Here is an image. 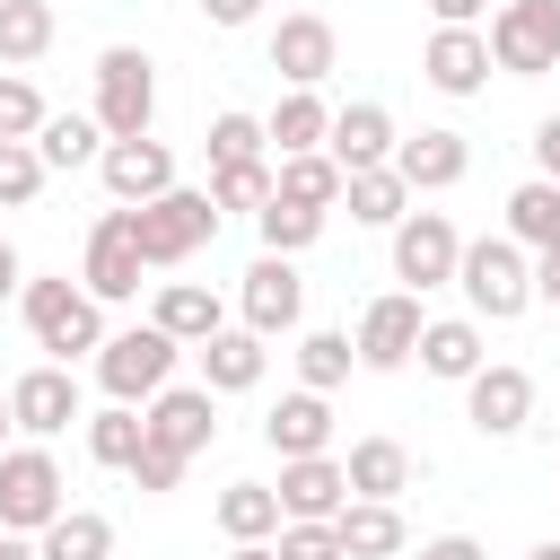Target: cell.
<instances>
[{
  "label": "cell",
  "mask_w": 560,
  "mask_h": 560,
  "mask_svg": "<svg viewBox=\"0 0 560 560\" xmlns=\"http://www.w3.org/2000/svg\"><path fill=\"white\" fill-rule=\"evenodd\" d=\"M420 368H429L438 385H472V376L490 368L481 324H472V315H429V332H420Z\"/></svg>",
  "instance_id": "24"
},
{
  "label": "cell",
  "mask_w": 560,
  "mask_h": 560,
  "mask_svg": "<svg viewBox=\"0 0 560 560\" xmlns=\"http://www.w3.org/2000/svg\"><path fill=\"white\" fill-rule=\"evenodd\" d=\"M201 149H210V166H254V158H271V131H262V114L228 105V114H210Z\"/></svg>",
  "instance_id": "36"
},
{
  "label": "cell",
  "mask_w": 560,
  "mask_h": 560,
  "mask_svg": "<svg viewBox=\"0 0 560 560\" xmlns=\"http://www.w3.org/2000/svg\"><path fill=\"white\" fill-rule=\"evenodd\" d=\"M262 131H271V158H306V149L332 140V105H324L315 88H289V96L262 114Z\"/></svg>",
  "instance_id": "27"
},
{
  "label": "cell",
  "mask_w": 560,
  "mask_h": 560,
  "mask_svg": "<svg viewBox=\"0 0 560 560\" xmlns=\"http://www.w3.org/2000/svg\"><path fill=\"white\" fill-rule=\"evenodd\" d=\"M455 262H464V228H455L446 210H411V219L394 228V280H402L411 298L455 289Z\"/></svg>",
  "instance_id": "8"
},
{
  "label": "cell",
  "mask_w": 560,
  "mask_h": 560,
  "mask_svg": "<svg viewBox=\"0 0 560 560\" xmlns=\"http://www.w3.org/2000/svg\"><path fill=\"white\" fill-rule=\"evenodd\" d=\"M271 551H280V560H341V534H332V525H280Z\"/></svg>",
  "instance_id": "43"
},
{
  "label": "cell",
  "mask_w": 560,
  "mask_h": 560,
  "mask_svg": "<svg viewBox=\"0 0 560 560\" xmlns=\"http://www.w3.org/2000/svg\"><path fill=\"white\" fill-rule=\"evenodd\" d=\"M201 18H210L219 35H236V26H254V18H262V0H201Z\"/></svg>",
  "instance_id": "45"
},
{
  "label": "cell",
  "mask_w": 560,
  "mask_h": 560,
  "mask_svg": "<svg viewBox=\"0 0 560 560\" xmlns=\"http://www.w3.org/2000/svg\"><path fill=\"white\" fill-rule=\"evenodd\" d=\"M184 464H192V455H175V446H158V438H149V446L131 455V490H149V499H158V490H175V481H184Z\"/></svg>",
  "instance_id": "42"
},
{
  "label": "cell",
  "mask_w": 560,
  "mask_h": 560,
  "mask_svg": "<svg viewBox=\"0 0 560 560\" xmlns=\"http://www.w3.org/2000/svg\"><path fill=\"white\" fill-rule=\"evenodd\" d=\"M420 560H490V551H481L472 534H429V542H420Z\"/></svg>",
  "instance_id": "46"
},
{
  "label": "cell",
  "mask_w": 560,
  "mask_h": 560,
  "mask_svg": "<svg viewBox=\"0 0 560 560\" xmlns=\"http://www.w3.org/2000/svg\"><path fill=\"white\" fill-rule=\"evenodd\" d=\"M18 289H26V254H18V245H9V236H0V306H9V298H18Z\"/></svg>",
  "instance_id": "49"
},
{
  "label": "cell",
  "mask_w": 560,
  "mask_h": 560,
  "mask_svg": "<svg viewBox=\"0 0 560 560\" xmlns=\"http://www.w3.org/2000/svg\"><path fill=\"white\" fill-rule=\"evenodd\" d=\"M508 236L525 245V254H560V184H516L508 192Z\"/></svg>",
  "instance_id": "31"
},
{
  "label": "cell",
  "mask_w": 560,
  "mask_h": 560,
  "mask_svg": "<svg viewBox=\"0 0 560 560\" xmlns=\"http://www.w3.org/2000/svg\"><path fill=\"white\" fill-rule=\"evenodd\" d=\"M52 52V0H0V70H26Z\"/></svg>",
  "instance_id": "35"
},
{
  "label": "cell",
  "mask_w": 560,
  "mask_h": 560,
  "mask_svg": "<svg viewBox=\"0 0 560 560\" xmlns=\"http://www.w3.org/2000/svg\"><path fill=\"white\" fill-rule=\"evenodd\" d=\"M332 534H341V560H402V508H385V499H350L341 516H332Z\"/></svg>",
  "instance_id": "26"
},
{
  "label": "cell",
  "mask_w": 560,
  "mask_h": 560,
  "mask_svg": "<svg viewBox=\"0 0 560 560\" xmlns=\"http://www.w3.org/2000/svg\"><path fill=\"white\" fill-rule=\"evenodd\" d=\"M9 429H18V420H9V394H0V455H9Z\"/></svg>",
  "instance_id": "53"
},
{
  "label": "cell",
  "mask_w": 560,
  "mask_h": 560,
  "mask_svg": "<svg viewBox=\"0 0 560 560\" xmlns=\"http://www.w3.org/2000/svg\"><path fill=\"white\" fill-rule=\"evenodd\" d=\"M18 315H26L35 350H52V368H79V359H96V350L114 341V332H105V306H96L70 271H26Z\"/></svg>",
  "instance_id": "1"
},
{
  "label": "cell",
  "mask_w": 560,
  "mask_h": 560,
  "mask_svg": "<svg viewBox=\"0 0 560 560\" xmlns=\"http://www.w3.org/2000/svg\"><path fill=\"white\" fill-rule=\"evenodd\" d=\"M262 438H271V455L280 464H298V455H332V394H280L271 402V420H262Z\"/></svg>",
  "instance_id": "20"
},
{
  "label": "cell",
  "mask_w": 560,
  "mask_h": 560,
  "mask_svg": "<svg viewBox=\"0 0 560 560\" xmlns=\"http://www.w3.org/2000/svg\"><path fill=\"white\" fill-rule=\"evenodd\" d=\"M464 166H472V140H464V131H411V140L394 149V175L411 184V201L464 184Z\"/></svg>",
  "instance_id": "21"
},
{
  "label": "cell",
  "mask_w": 560,
  "mask_h": 560,
  "mask_svg": "<svg viewBox=\"0 0 560 560\" xmlns=\"http://www.w3.org/2000/svg\"><path fill=\"white\" fill-rule=\"evenodd\" d=\"M262 61H271L289 88H324V79L341 70V35H332V18H315V9H289V18L271 26Z\"/></svg>",
  "instance_id": "12"
},
{
  "label": "cell",
  "mask_w": 560,
  "mask_h": 560,
  "mask_svg": "<svg viewBox=\"0 0 560 560\" xmlns=\"http://www.w3.org/2000/svg\"><path fill=\"white\" fill-rule=\"evenodd\" d=\"M149 324H158V332H175L184 350H201L210 332H228V306H219V289H201V280H158Z\"/></svg>",
  "instance_id": "22"
},
{
  "label": "cell",
  "mask_w": 560,
  "mask_h": 560,
  "mask_svg": "<svg viewBox=\"0 0 560 560\" xmlns=\"http://www.w3.org/2000/svg\"><path fill=\"white\" fill-rule=\"evenodd\" d=\"M534 175H542V184H560V114H542V122H534Z\"/></svg>",
  "instance_id": "44"
},
{
  "label": "cell",
  "mask_w": 560,
  "mask_h": 560,
  "mask_svg": "<svg viewBox=\"0 0 560 560\" xmlns=\"http://www.w3.org/2000/svg\"><path fill=\"white\" fill-rule=\"evenodd\" d=\"M341 472H350V499H385V508H394V499L411 490V472H420V464H411V446H402V438H359V446L341 455Z\"/></svg>",
  "instance_id": "25"
},
{
  "label": "cell",
  "mask_w": 560,
  "mask_h": 560,
  "mask_svg": "<svg viewBox=\"0 0 560 560\" xmlns=\"http://www.w3.org/2000/svg\"><path fill=\"white\" fill-rule=\"evenodd\" d=\"M236 315H245V332H262V341L298 332V315H306L298 262H289V254H254V262H245V289H236Z\"/></svg>",
  "instance_id": "11"
},
{
  "label": "cell",
  "mask_w": 560,
  "mask_h": 560,
  "mask_svg": "<svg viewBox=\"0 0 560 560\" xmlns=\"http://www.w3.org/2000/svg\"><path fill=\"white\" fill-rule=\"evenodd\" d=\"M96 175H105V192H114V210H140V201H158V192H175V149L149 131V140H105V158H96Z\"/></svg>",
  "instance_id": "15"
},
{
  "label": "cell",
  "mask_w": 560,
  "mask_h": 560,
  "mask_svg": "<svg viewBox=\"0 0 560 560\" xmlns=\"http://www.w3.org/2000/svg\"><path fill=\"white\" fill-rule=\"evenodd\" d=\"M0 560H44V551H35V534H0Z\"/></svg>",
  "instance_id": "50"
},
{
  "label": "cell",
  "mask_w": 560,
  "mask_h": 560,
  "mask_svg": "<svg viewBox=\"0 0 560 560\" xmlns=\"http://www.w3.org/2000/svg\"><path fill=\"white\" fill-rule=\"evenodd\" d=\"M464 420H472L481 438H516V429L534 420V376L508 368V359H490V368L464 385Z\"/></svg>",
  "instance_id": "18"
},
{
  "label": "cell",
  "mask_w": 560,
  "mask_h": 560,
  "mask_svg": "<svg viewBox=\"0 0 560 560\" xmlns=\"http://www.w3.org/2000/svg\"><path fill=\"white\" fill-rule=\"evenodd\" d=\"M52 122V105H44V88L26 79V70H0V140H35Z\"/></svg>",
  "instance_id": "40"
},
{
  "label": "cell",
  "mask_w": 560,
  "mask_h": 560,
  "mask_svg": "<svg viewBox=\"0 0 560 560\" xmlns=\"http://www.w3.org/2000/svg\"><path fill=\"white\" fill-rule=\"evenodd\" d=\"M35 551L44 560H114V516L105 508H70V516H52L35 534Z\"/></svg>",
  "instance_id": "30"
},
{
  "label": "cell",
  "mask_w": 560,
  "mask_h": 560,
  "mask_svg": "<svg viewBox=\"0 0 560 560\" xmlns=\"http://www.w3.org/2000/svg\"><path fill=\"white\" fill-rule=\"evenodd\" d=\"M192 359H201V385H210V394H254L262 368H271V341L245 332V324H228V332H210Z\"/></svg>",
  "instance_id": "23"
},
{
  "label": "cell",
  "mask_w": 560,
  "mask_h": 560,
  "mask_svg": "<svg viewBox=\"0 0 560 560\" xmlns=\"http://www.w3.org/2000/svg\"><path fill=\"white\" fill-rule=\"evenodd\" d=\"M271 192H280V166H271V158H254V166H210V201H219V219H228V210L262 219Z\"/></svg>",
  "instance_id": "38"
},
{
  "label": "cell",
  "mask_w": 560,
  "mask_h": 560,
  "mask_svg": "<svg viewBox=\"0 0 560 560\" xmlns=\"http://www.w3.org/2000/svg\"><path fill=\"white\" fill-rule=\"evenodd\" d=\"M455 289L472 306V324H516L534 306V254L499 228V236H464V262H455Z\"/></svg>",
  "instance_id": "2"
},
{
  "label": "cell",
  "mask_w": 560,
  "mask_h": 560,
  "mask_svg": "<svg viewBox=\"0 0 560 560\" xmlns=\"http://www.w3.org/2000/svg\"><path fill=\"white\" fill-rule=\"evenodd\" d=\"M271 166H280V201H298V210H324V219L341 210V184H350V175H341L324 149H306V158H271Z\"/></svg>",
  "instance_id": "33"
},
{
  "label": "cell",
  "mask_w": 560,
  "mask_h": 560,
  "mask_svg": "<svg viewBox=\"0 0 560 560\" xmlns=\"http://www.w3.org/2000/svg\"><path fill=\"white\" fill-rule=\"evenodd\" d=\"M52 516H70V481L52 464V446H9L0 455V534H44Z\"/></svg>",
  "instance_id": "6"
},
{
  "label": "cell",
  "mask_w": 560,
  "mask_h": 560,
  "mask_svg": "<svg viewBox=\"0 0 560 560\" xmlns=\"http://www.w3.org/2000/svg\"><path fill=\"white\" fill-rule=\"evenodd\" d=\"M481 35H490V61H499L508 79L560 70V0H499Z\"/></svg>",
  "instance_id": "7"
},
{
  "label": "cell",
  "mask_w": 560,
  "mask_h": 560,
  "mask_svg": "<svg viewBox=\"0 0 560 560\" xmlns=\"http://www.w3.org/2000/svg\"><path fill=\"white\" fill-rule=\"evenodd\" d=\"M9 420H18L35 446H44V438H61L70 420H88V402H79V368H52V359H44V368H26V376L9 385Z\"/></svg>",
  "instance_id": "13"
},
{
  "label": "cell",
  "mask_w": 560,
  "mask_h": 560,
  "mask_svg": "<svg viewBox=\"0 0 560 560\" xmlns=\"http://www.w3.org/2000/svg\"><path fill=\"white\" fill-rule=\"evenodd\" d=\"M140 420H149V438H158V446L201 455V446L219 438V394H210V385H166V394H158Z\"/></svg>",
  "instance_id": "19"
},
{
  "label": "cell",
  "mask_w": 560,
  "mask_h": 560,
  "mask_svg": "<svg viewBox=\"0 0 560 560\" xmlns=\"http://www.w3.org/2000/svg\"><path fill=\"white\" fill-rule=\"evenodd\" d=\"M350 368H359V350H350V332H298V385L306 394H332V385H350Z\"/></svg>",
  "instance_id": "37"
},
{
  "label": "cell",
  "mask_w": 560,
  "mask_h": 560,
  "mask_svg": "<svg viewBox=\"0 0 560 560\" xmlns=\"http://www.w3.org/2000/svg\"><path fill=\"white\" fill-rule=\"evenodd\" d=\"M254 236H262V254H289V262H298V254L324 236V210H298V201H280V192H271V201H262V219H254Z\"/></svg>",
  "instance_id": "39"
},
{
  "label": "cell",
  "mask_w": 560,
  "mask_h": 560,
  "mask_svg": "<svg viewBox=\"0 0 560 560\" xmlns=\"http://www.w3.org/2000/svg\"><path fill=\"white\" fill-rule=\"evenodd\" d=\"M525 560H560V534H551V542H534V551H525Z\"/></svg>",
  "instance_id": "52"
},
{
  "label": "cell",
  "mask_w": 560,
  "mask_h": 560,
  "mask_svg": "<svg viewBox=\"0 0 560 560\" xmlns=\"http://www.w3.org/2000/svg\"><path fill=\"white\" fill-rule=\"evenodd\" d=\"M96 122H105V140H149L158 131V61L140 44L96 52Z\"/></svg>",
  "instance_id": "5"
},
{
  "label": "cell",
  "mask_w": 560,
  "mask_h": 560,
  "mask_svg": "<svg viewBox=\"0 0 560 560\" xmlns=\"http://www.w3.org/2000/svg\"><path fill=\"white\" fill-rule=\"evenodd\" d=\"M79 429H88V455H96L105 472H131V455L149 446V420H140L131 402H105V411H88Z\"/></svg>",
  "instance_id": "34"
},
{
  "label": "cell",
  "mask_w": 560,
  "mask_h": 560,
  "mask_svg": "<svg viewBox=\"0 0 560 560\" xmlns=\"http://www.w3.org/2000/svg\"><path fill=\"white\" fill-rule=\"evenodd\" d=\"M394 149H402V131H394V114H385L376 96H359V105H332V140H324V158H332L341 175L394 166Z\"/></svg>",
  "instance_id": "16"
},
{
  "label": "cell",
  "mask_w": 560,
  "mask_h": 560,
  "mask_svg": "<svg viewBox=\"0 0 560 560\" xmlns=\"http://www.w3.org/2000/svg\"><path fill=\"white\" fill-rule=\"evenodd\" d=\"M131 236H140V262L149 271H184L201 245H219V201L192 192V184H175V192H158V201L131 210Z\"/></svg>",
  "instance_id": "3"
},
{
  "label": "cell",
  "mask_w": 560,
  "mask_h": 560,
  "mask_svg": "<svg viewBox=\"0 0 560 560\" xmlns=\"http://www.w3.org/2000/svg\"><path fill=\"white\" fill-rule=\"evenodd\" d=\"M341 210H350L359 228H402V219H411V184H402L394 166H368V175L341 184Z\"/></svg>",
  "instance_id": "29"
},
{
  "label": "cell",
  "mask_w": 560,
  "mask_h": 560,
  "mask_svg": "<svg viewBox=\"0 0 560 560\" xmlns=\"http://www.w3.org/2000/svg\"><path fill=\"white\" fill-rule=\"evenodd\" d=\"M289 516H280V490L271 481H228L219 490V534L228 542H271Z\"/></svg>",
  "instance_id": "28"
},
{
  "label": "cell",
  "mask_w": 560,
  "mask_h": 560,
  "mask_svg": "<svg viewBox=\"0 0 560 560\" xmlns=\"http://www.w3.org/2000/svg\"><path fill=\"white\" fill-rule=\"evenodd\" d=\"M534 306H560V254H534Z\"/></svg>",
  "instance_id": "48"
},
{
  "label": "cell",
  "mask_w": 560,
  "mask_h": 560,
  "mask_svg": "<svg viewBox=\"0 0 560 560\" xmlns=\"http://www.w3.org/2000/svg\"><path fill=\"white\" fill-rule=\"evenodd\" d=\"M35 158H44L52 175H70V166H96V158H105V122H96V114H52V122L35 131Z\"/></svg>",
  "instance_id": "32"
},
{
  "label": "cell",
  "mask_w": 560,
  "mask_h": 560,
  "mask_svg": "<svg viewBox=\"0 0 560 560\" xmlns=\"http://www.w3.org/2000/svg\"><path fill=\"white\" fill-rule=\"evenodd\" d=\"M44 158H35V140H0V210H26L35 192H44Z\"/></svg>",
  "instance_id": "41"
},
{
  "label": "cell",
  "mask_w": 560,
  "mask_h": 560,
  "mask_svg": "<svg viewBox=\"0 0 560 560\" xmlns=\"http://www.w3.org/2000/svg\"><path fill=\"white\" fill-rule=\"evenodd\" d=\"M280 516L289 525H332L341 508H350V472H341V455H298V464H280Z\"/></svg>",
  "instance_id": "17"
},
{
  "label": "cell",
  "mask_w": 560,
  "mask_h": 560,
  "mask_svg": "<svg viewBox=\"0 0 560 560\" xmlns=\"http://www.w3.org/2000/svg\"><path fill=\"white\" fill-rule=\"evenodd\" d=\"M420 332H429L420 298H411V289H385V298H368V306H359L350 350H359V368H368V376H394V368H411V359H420Z\"/></svg>",
  "instance_id": "9"
},
{
  "label": "cell",
  "mask_w": 560,
  "mask_h": 560,
  "mask_svg": "<svg viewBox=\"0 0 560 560\" xmlns=\"http://www.w3.org/2000/svg\"><path fill=\"white\" fill-rule=\"evenodd\" d=\"M228 560H280V551H271V542H236Z\"/></svg>",
  "instance_id": "51"
},
{
  "label": "cell",
  "mask_w": 560,
  "mask_h": 560,
  "mask_svg": "<svg viewBox=\"0 0 560 560\" xmlns=\"http://www.w3.org/2000/svg\"><path fill=\"white\" fill-rule=\"evenodd\" d=\"M140 236H131V210H96V228H88V262H79V289L96 298V306H131L140 298Z\"/></svg>",
  "instance_id": "10"
},
{
  "label": "cell",
  "mask_w": 560,
  "mask_h": 560,
  "mask_svg": "<svg viewBox=\"0 0 560 560\" xmlns=\"http://www.w3.org/2000/svg\"><path fill=\"white\" fill-rule=\"evenodd\" d=\"M429 18H438V26H481L490 0H429Z\"/></svg>",
  "instance_id": "47"
},
{
  "label": "cell",
  "mask_w": 560,
  "mask_h": 560,
  "mask_svg": "<svg viewBox=\"0 0 560 560\" xmlns=\"http://www.w3.org/2000/svg\"><path fill=\"white\" fill-rule=\"evenodd\" d=\"M175 359H184V341L175 332H158V324H122L88 368H96V385H105V402H131V411H149L166 385H175Z\"/></svg>",
  "instance_id": "4"
},
{
  "label": "cell",
  "mask_w": 560,
  "mask_h": 560,
  "mask_svg": "<svg viewBox=\"0 0 560 560\" xmlns=\"http://www.w3.org/2000/svg\"><path fill=\"white\" fill-rule=\"evenodd\" d=\"M490 35L481 26H429V44H420V79L438 88V96H481L490 88Z\"/></svg>",
  "instance_id": "14"
}]
</instances>
